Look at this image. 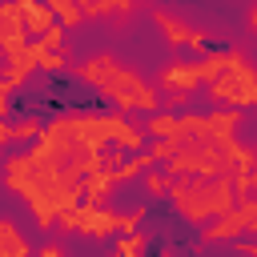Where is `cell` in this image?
Masks as SVG:
<instances>
[{"mask_svg":"<svg viewBox=\"0 0 257 257\" xmlns=\"http://www.w3.org/2000/svg\"><path fill=\"white\" fill-rule=\"evenodd\" d=\"M72 76L88 88H96L100 96H108L116 108L124 112H157L161 108V96L157 88L133 68V64H120L112 52H88L80 64H72Z\"/></svg>","mask_w":257,"mask_h":257,"instance_id":"6da1fadb","label":"cell"},{"mask_svg":"<svg viewBox=\"0 0 257 257\" xmlns=\"http://www.w3.org/2000/svg\"><path fill=\"white\" fill-rule=\"evenodd\" d=\"M237 201L241 197L233 189V173H221V177H173V189H169V205L189 225H205V221L229 213Z\"/></svg>","mask_w":257,"mask_h":257,"instance_id":"7a4b0ae2","label":"cell"},{"mask_svg":"<svg viewBox=\"0 0 257 257\" xmlns=\"http://www.w3.org/2000/svg\"><path fill=\"white\" fill-rule=\"evenodd\" d=\"M205 92L213 104H237V108H257V64L241 44H229V64L221 76L205 80Z\"/></svg>","mask_w":257,"mask_h":257,"instance_id":"3957f363","label":"cell"},{"mask_svg":"<svg viewBox=\"0 0 257 257\" xmlns=\"http://www.w3.org/2000/svg\"><path fill=\"white\" fill-rule=\"evenodd\" d=\"M165 169L173 177H221V173H233V161L225 145H217L213 137H193L173 161H165Z\"/></svg>","mask_w":257,"mask_h":257,"instance_id":"277c9868","label":"cell"},{"mask_svg":"<svg viewBox=\"0 0 257 257\" xmlns=\"http://www.w3.org/2000/svg\"><path fill=\"white\" fill-rule=\"evenodd\" d=\"M149 16H153V24L161 28V36H165V44L169 48H189V52H205V44H209V32L201 28V24H189V20H181V16H173L169 8H149Z\"/></svg>","mask_w":257,"mask_h":257,"instance_id":"5b68a950","label":"cell"},{"mask_svg":"<svg viewBox=\"0 0 257 257\" xmlns=\"http://www.w3.org/2000/svg\"><path fill=\"white\" fill-rule=\"evenodd\" d=\"M76 213H80V225H76V233H80V237H88V241H104V237L120 233V213H112L108 205L80 201V205H76Z\"/></svg>","mask_w":257,"mask_h":257,"instance_id":"8992f818","label":"cell"},{"mask_svg":"<svg viewBox=\"0 0 257 257\" xmlns=\"http://www.w3.org/2000/svg\"><path fill=\"white\" fill-rule=\"evenodd\" d=\"M157 84H161V92H197V84H205V76H201L197 60L173 56V60H165Z\"/></svg>","mask_w":257,"mask_h":257,"instance_id":"52a82bcc","label":"cell"},{"mask_svg":"<svg viewBox=\"0 0 257 257\" xmlns=\"http://www.w3.org/2000/svg\"><path fill=\"white\" fill-rule=\"evenodd\" d=\"M245 233V217H241V209L233 205L229 213H221V217H213L209 225H201V233H197V245H233L237 237Z\"/></svg>","mask_w":257,"mask_h":257,"instance_id":"ba28073f","label":"cell"},{"mask_svg":"<svg viewBox=\"0 0 257 257\" xmlns=\"http://www.w3.org/2000/svg\"><path fill=\"white\" fill-rule=\"evenodd\" d=\"M241 116H245V108H237V104H217V108L209 112V133H205V137H213L217 145L233 141L237 128H241Z\"/></svg>","mask_w":257,"mask_h":257,"instance_id":"9c48e42d","label":"cell"},{"mask_svg":"<svg viewBox=\"0 0 257 257\" xmlns=\"http://www.w3.org/2000/svg\"><path fill=\"white\" fill-rule=\"evenodd\" d=\"M28 40V24H24V16H20V4L16 0H4L0 4V44L4 48H16V44H24Z\"/></svg>","mask_w":257,"mask_h":257,"instance_id":"30bf717a","label":"cell"},{"mask_svg":"<svg viewBox=\"0 0 257 257\" xmlns=\"http://www.w3.org/2000/svg\"><path fill=\"white\" fill-rule=\"evenodd\" d=\"M80 8L92 20H116V24H124L141 8V0H80Z\"/></svg>","mask_w":257,"mask_h":257,"instance_id":"8fae6325","label":"cell"},{"mask_svg":"<svg viewBox=\"0 0 257 257\" xmlns=\"http://www.w3.org/2000/svg\"><path fill=\"white\" fill-rule=\"evenodd\" d=\"M112 189H116V177H112V169H104V165L84 177V201H92V205H104V201L112 197Z\"/></svg>","mask_w":257,"mask_h":257,"instance_id":"7c38bea8","label":"cell"},{"mask_svg":"<svg viewBox=\"0 0 257 257\" xmlns=\"http://www.w3.org/2000/svg\"><path fill=\"white\" fill-rule=\"evenodd\" d=\"M20 4V16H24V24H28V32H44V28H52L56 24V12L48 8V0H16Z\"/></svg>","mask_w":257,"mask_h":257,"instance_id":"4fadbf2b","label":"cell"},{"mask_svg":"<svg viewBox=\"0 0 257 257\" xmlns=\"http://www.w3.org/2000/svg\"><path fill=\"white\" fill-rule=\"evenodd\" d=\"M28 253H32V245L20 237L16 221L0 217V257H28Z\"/></svg>","mask_w":257,"mask_h":257,"instance_id":"5bb4252c","label":"cell"},{"mask_svg":"<svg viewBox=\"0 0 257 257\" xmlns=\"http://www.w3.org/2000/svg\"><path fill=\"white\" fill-rule=\"evenodd\" d=\"M145 133L157 141V137H173L177 133V108H157V112H145Z\"/></svg>","mask_w":257,"mask_h":257,"instance_id":"9a60e30c","label":"cell"},{"mask_svg":"<svg viewBox=\"0 0 257 257\" xmlns=\"http://www.w3.org/2000/svg\"><path fill=\"white\" fill-rule=\"evenodd\" d=\"M40 133H44V124L36 116H24L16 124H0V145H8V141H36Z\"/></svg>","mask_w":257,"mask_h":257,"instance_id":"2e32d148","label":"cell"},{"mask_svg":"<svg viewBox=\"0 0 257 257\" xmlns=\"http://www.w3.org/2000/svg\"><path fill=\"white\" fill-rule=\"evenodd\" d=\"M48 8L56 12V20H60L68 32H76V28L84 24V8H80V0H48Z\"/></svg>","mask_w":257,"mask_h":257,"instance_id":"e0dca14e","label":"cell"},{"mask_svg":"<svg viewBox=\"0 0 257 257\" xmlns=\"http://www.w3.org/2000/svg\"><path fill=\"white\" fill-rule=\"evenodd\" d=\"M225 64H229V48H205V52L197 56V68H201V76H205V80L221 76V72H225Z\"/></svg>","mask_w":257,"mask_h":257,"instance_id":"ac0fdd59","label":"cell"},{"mask_svg":"<svg viewBox=\"0 0 257 257\" xmlns=\"http://www.w3.org/2000/svg\"><path fill=\"white\" fill-rule=\"evenodd\" d=\"M177 133H181V137H205V133H209V112L181 108V112H177Z\"/></svg>","mask_w":257,"mask_h":257,"instance_id":"d6986e66","label":"cell"},{"mask_svg":"<svg viewBox=\"0 0 257 257\" xmlns=\"http://www.w3.org/2000/svg\"><path fill=\"white\" fill-rule=\"evenodd\" d=\"M141 185H145V193L153 197V201H161V197H169V189H173V173L165 169H145V177H141Z\"/></svg>","mask_w":257,"mask_h":257,"instance_id":"ffe728a7","label":"cell"},{"mask_svg":"<svg viewBox=\"0 0 257 257\" xmlns=\"http://www.w3.org/2000/svg\"><path fill=\"white\" fill-rule=\"evenodd\" d=\"M189 141H193V137H181V133H173V137H157V141L149 145V153H153L157 161H173V157H177Z\"/></svg>","mask_w":257,"mask_h":257,"instance_id":"44dd1931","label":"cell"},{"mask_svg":"<svg viewBox=\"0 0 257 257\" xmlns=\"http://www.w3.org/2000/svg\"><path fill=\"white\" fill-rule=\"evenodd\" d=\"M149 245H153V237H149V233H120L112 249H116L120 257H133V253H145Z\"/></svg>","mask_w":257,"mask_h":257,"instance_id":"7402d4cb","label":"cell"},{"mask_svg":"<svg viewBox=\"0 0 257 257\" xmlns=\"http://www.w3.org/2000/svg\"><path fill=\"white\" fill-rule=\"evenodd\" d=\"M64 32H68V28H64L60 20H56V24H52V28H44V32L36 36V40H40L44 48H56V52H68V40H64Z\"/></svg>","mask_w":257,"mask_h":257,"instance_id":"603a6c76","label":"cell"},{"mask_svg":"<svg viewBox=\"0 0 257 257\" xmlns=\"http://www.w3.org/2000/svg\"><path fill=\"white\" fill-rule=\"evenodd\" d=\"M237 209H241V217H245V233H249V237H257V193L241 197V201H237Z\"/></svg>","mask_w":257,"mask_h":257,"instance_id":"cb8c5ba5","label":"cell"},{"mask_svg":"<svg viewBox=\"0 0 257 257\" xmlns=\"http://www.w3.org/2000/svg\"><path fill=\"white\" fill-rule=\"evenodd\" d=\"M193 92H165V108H185Z\"/></svg>","mask_w":257,"mask_h":257,"instance_id":"d4e9b609","label":"cell"},{"mask_svg":"<svg viewBox=\"0 0 257 257\" xmlns=\"http://www.w3.org/2000/svg\"><path fill=\"white\" fill-rule=\"evenodd\" d=\"M233 249H237V253H253V257H257V237H237V241H233Z\"/></svg>","mask_w":257,"mask_h":257,"instance_id":"484cf974","label":"cell"},{"mask_svg":"<svg viewBox=\"0 0 257 257\" xmlns=\"http://www.w3.org/2000/svg\"><path fill=\"white\" fill-rule=\"evenodd\" d=\"M60 253H64L60 241H44V245H40V257H60Z\"/></svg>","mask_w":257,"mask_h":257,"instance_id":"4316f807","label":"cell"},{"mask_svg":"<svg viewBox=\"0 0 257 257\" xmlns=\"http://www.w3.org/2000/svg\"><path fill=\"white\" fill-rule=\"evenodd\" d=\"M245 24H249V32H257V0L249 4V12H245Z\"/></svg>","mask_w":257,"mask_h":257,"instance_id":"83f0119b","label":"cell"},{"mask_svg":"<svg viewBox=\"0 0 257 257\" xmlns=\"http://www.w3.org/2000/svg\"><path fill=\"white\" fill-rule=\"evenodd\" d=\"M249 193H257V165H253L249 177H245V197H249Z\"/></svg>","mask_w":257,"mask_h":257,"instance_id":"f1b7e54d","label":"cell"}]
</instances>
